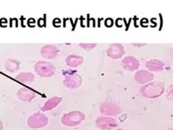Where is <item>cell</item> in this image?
<instances>
[{"label":"cell","instance_id":"obj_1","mask_svg":"<svg viewBox=\"0 0 173 130\" xmlns=\"http://www.w3.org/2000/svg\"><path fill=\"white\" fill-rule=\"evenodd\" d=\"M165 91V85L161 82H153L145 84L140 88V93L143 96L150 99H155L163 95Z\"/></svg>","mask_w":173,"mask_h":130},{"label":"cell","instance_id":"obj_2","mask_svg":"<svg viewBox=\"0 0 173 130\" xmlns=\"http://www.w3.org/2000/svg\"><path fill=\"white\" fill-rule=\"evenodd\" d=\"M85 114L80 111H72L63 115L61 122L64 126L76 127L85 121Z\"/></svg>","mask_w":173,"mask_h":130},{"label":"cell","instance_id":"obj_3","mask_svg":"<svg viewBox=\"0 0 173 130\" xmlns=\"http://www.w3.org/2000/svg\"><path fill=\"white\" fill-rule=\"evenodd\" d=\"M63 75L65 76V80L63 82L65 87L69 88H78L81 85V77L76 71L68 69L63 72Z\"/></svg>","mask_w":173,"mask_h":130},{"label":"cell","instance_id":"obj_4","mask_svg":"<svg viewBox=\"0 0 173 130\" xmlns=\"http://www.w3.org/2000/svg\"><path fill=\"white\" fill-rule=\"evenodd\" d=\"M35 70L41 77H50L55 74V68L51 63L41 61L36 63Z\"/></svg>","mask_w":173,"mask_h":130},{"label":"cell","instance_id":"obj_5","mask_svg":"<svg viewBox=\"0 0 173 130\" xmlns=\"http://www.w3.org/2000/svg\"><path fill=\"white\" fill-rule=\"evenodd\" d=\"M49 119L44 114L37 112L30 115L28 119V125L32 128H41L45 127L48 124Z\"/></svg>","mask_w":173,"mask_h":130},{"label":"cell","instance_id":"obj_6","mask_svg":"<svg viewBox=\"0 0 173 130\" xmlns=\"http://www.w3.org/2000/svg\"><path fill=\"white\" fill-rule=\"evenodd\" d=\"M95 125L99 129L111 130L117 127V122L110 116H101L95 121Z\"/></svg>","mask_w":173,"mask_h":130},{"label":"cell","instance_id":"obj_7","mask_svg":"<svg viewBox=\"0 0 173 130\" xmlns=\"http://www.w3.org/2000/svg\"><path fill=\"white\" fill-rule=\"evenodd\" d=\"M101 112L103 114H105L106 116H114V115H117L121 112V109L119 108V106L113 102L110 101H106L102 103L101 106Z\"/></svg>","mask_w":173,"mask_h":130},{"label":"cell","instance_id":"obj_8","mask_svg":"<svg viewBox=\"0 0 173 130\" xmlns=\"http://www.w3.org/2000/svg\"><path fill=\"white\" fill-rule=\"evenodd\" d=\"M107 56L114 59H118L122 57L125 54L124 51V47L119 44V43H114V44H110V46L107 49L106 51Z\"/></svg>","mask_w":173,"mask_h":130},{"label":"cell","instance_id":"obj_9","mask_svg":"<svg viewBox=\"0 0 173 130\" xmlns=\"http://www.w3.org/2000/svg\"><path fill=\"white\" fill-rule=\"evenodd\" d=\"M139 66V60H137L133 56H127L122 60V67L126 70L132 71L137 69Z\"/></svg>","mask_w":173,"mask_h":130},{"label":"cell","instance_id":"obj_10","mask_svg":"<svg viewBox=\"0 0 173 130\" xmlns=\"http://www.w3.org/2000/svg\"><path fill=\"white\" fill-rule=\"evenodd\" d=\"M153 74L147 70H139L136 73L135 80L139 84H145L153 79Z\"/></svg>","mask_w":173,"mask_h":130},{"label":"cell","instance_id":"obj_11","mask_svg":"<svg viewBox=\"0 0 173 130\" xmlns=\"http://www.w3.org/2000/svg\"><path fill=\"white\" fill-rule=\"evenodd\" d=\"M59 53V50L55 45H46L42 48L41 54L46 59H53L56 57V56Z\"/></svg>","mask_w":173,"mask_h":130},{"label":"cell","instance_id":"obj_12","mask_svg":"<svg viewBox=\"0 0 173 130\" xmlns=\"http://www.w3.org/2000/svg\"><path fill=\"white\" fill-rule=\"evenodd\" d=\"M17 96L22 101H30L36 97V93L30 88H22L17 92Z\"/></svg>","mask_w":173,"mask_h":130},{"label":"cell","instance_id":"obj_13","mask_svg":"<svg viewBox=\"0 0 173 130\" xmlns=\"http://www.w3.org/2000/svg\"><path fill=\"white\" fill-rule=\"evenodd\" d=\"M164 63L158 59H152L146 63V68L150 70V72H160L164 69Z\"/></svg>","mask_w":173,"mask_h":130},{"label":"cell","instance_id":"obj_14","mask_svg":"<svg viewBox=\"0 0 173 130\" xmlns=\"http://www.w3.org/2000/svg\"><path fill=\"white\" fill-rule=\"evenodd\" d=\"M63 100L62 97H57V96H54L49 99L48 101L44 103V105L42 106V112H46V111H50V110H52V109H55L59 103H61V101Z\"/></svg>","mask_w":173,"mask_h":130},{"label":"cell","instance_id":"obj_15","mask_svg":"<svg viewBox=\"0 0 173 130\" xmlns=\"http://www.w3.org/2000/svg\"><path fill=\"white\" fill-rule=\"evenodd\" d=\"M82 63H83V58L80 56L70 55L66 59V63L69 67H78V66L81 65Z\"/></svg>","mask_w":173,"mask_h":130},{"label":"cell","instance_id":"obj_16","mask_svg":"<svg viewBox=\"0 0 173 130\" xmlns=\"http://www.w3.org/2000/svg\"><path fill=\"white\" fill-rule=\"evenodd\" d=\"M17 79L20 81L22 83H30L32 81H34L35 76L32 73H21L17 76Z\"/></svg>","mask_w":173,"mask_h":130},{"label":"cell","instance_id":"obj_17","mask_svg":"<svg viewBox=\"0 0 173 130\" xmlns=\"http://www.w3.org/2000/svg\"><path fill=\"white\" fill-rule=\"evenodd\" d=\"M6 67L10 71L15 72L17 71L19 68V63L17 62V61H14V60H10L7 62V65Z\"/></svg>","mask_w":173,"mask_h":130},{"label":"cell","instance_id":"obj_18","mask_svg":"<svg viewBox=\"0 0 173 130\" xmlns=\"http://www.w3.org/2000/svg\"><path fill=\"white\" fill-rule=\"evenodd\" d=\"M95 46H96V43H81L80 44V47L87 51H90Z\"/></svg>","mask_w":173,"mask_h":130},{"label":"cell","instance_id":"obj_19","mask_svg":"<svg viewBox=\"0 0 173 130\" xmlns=\"http://www.w3.org/2000/svg\"><path fill=\"white\" fill-rule=\"evenodd\" d=\"M113 25H114V21L111 18H108V19L106 20V26H109L110 27V26H112Z\"/></svg>","mask_w":173,"mask_h":130},{"label":"cell","instance_id":"obj_20","mask_svg":"<svg viewBox=\"0 0 173 130\" xmlns=\"http://www.w3.org/2000/svg\"><path fill=\"white\" fill-rule=\"evenodd\" d=\"M168 97H169L170 100L173 101V87L171 88H170L169 93H168Z\"/></svg>","mask_w":173,"mask_h":130},{"label":"cell","instance_id":"obj_21","mask_svg":"<svg viewBox=\"0 0 173 130\" xmlns=\"http://www.w3.org/2000/svg\"><path fill=\"white\" fill-rule=\"evenodd\" d=\"M132 45L135 47H143L145 45V43H133Z\"/></svg>","mask_w":173,"mask_h":130},{"label":"cell","instance_id":"obj_22","mask_svg":"<svg viewBox=\"0 0 173 130\" xmlns=\"http://www.w3.org/2000/svg\"><path fill=\"white\" fill-rule=\"evenodd\" d=\"M166 130H173V128H168V129Z\"/></svg>","mask_w":173,"mask_h":130},{"label":"cell","instance_id":"obj_23","mask_svg":"<svg viewBox=\"0 0 173 130\" xmlns=\"http://www.w3.org/2000/svg\"><path fill=\"white\" fill-rule=\"evenodd\" d=\"M116 130H125V129H122V128H119V129H116Z\"/></svg>","mask_w":173,"mask_h":130}]
</instances>
